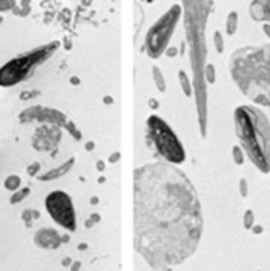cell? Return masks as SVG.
I'll return each mask as SVG.
<instances>
[{"label": "cell", "mask_w": 270, "mask_h": 271, "mask_svg": "<svg viewBox=\"0 0 270 271\" xmlns=\"http://www.w3.org/2000/svg\"><path fill=\"white\" fill-rule=\"evenodd\" d=\"M229 70L247 98L257 105L270 106V44L235 50Z\"/></svg>", "instance_id": "7a4b0ae2"}, {"label": "cell", "mask_w": 270, "mask_h": 271, "mask_svg": "<svg viewBox=\"0 0 270 271\" xmlns=\"http://www.w3.org/2000/svg\"><path fill=\"white\" fill-rule=\"evenodd\" d=\"M182 15V5L174 4L167 12L160 16L158 21L152 24L146 36V49L150 57L156 58L166 50Z\"/></svg>", "instance_id": "8992f818"}, {"label": "cell", "mask_w": 270, "mask_h": 271, "mask_svg": "<svg viewBox=\"0 0 270 271\" xmlns=\"http://www.w3.org/2000/svg\"><path fill=\"white\" fill-rule=\"evenodd\" d=\"M180 79L183 81V87H184V91L187 93V95H190V90L187 89V83H190V82H188V78H187L186 74H184L183 72H180Z\"/></svg>", "instance_id": "9a60e30c"}, {"label": "cell", "mask_w": 270, "mask_h": 271, "mask_svg": "<svg viewBox=\"0 0 270 271\" xmlns=\"http://www.w3.org/2000/svg\"><path fill=\"white\" fill-rule=\"evenodd\" d=\"M152 72H154V79H155L156 86L159 87L160 91H164L166 86H164V79H163V75H162V73H160V70L154 66V68H152Z\"/></svg>", "instance_id": "30bf717a"}, {"label": "cell", "mask_w": 270, "mask_h": 271, "mask_svg": "<svg viewBox=\"0 0 270 271\" xmlns=\"http://www.w3.org/2000/svg\"><path fill=\"white\" fill-rule=\"evenodd\" d=\"M146 1H147V3H152L154 0H146Z\"/></svg>", "instance_id": "ac0fdd59"}, {"label": "cell", "mask_w": 270, "mask_h": 271, "mask_svg": "<svg viewBox=\"0 0 270 271\" xmlns=\"http://www.w3.org/2000/svg\"><path fill=\"white\" fill-rule=\"evenodd\" d=\"M60 46L58 41H52L20 54L0 69V85L12 86L27 78L38 65H41Z\"/></svg>", "instance_id": "277c9868"}, {"label": "cell", "mask_w": 270, "mask_h": 271, "mask_svg": "<svg viewBox=\"0 0 270 271\" xmlns=\"http://www.w3.org/2000/svg\"><path fill=\"white\" fill-rule=\"evenodd\" d=\"M233 155H235V160H236L237 164H243V162H244L243 152H241L240 148L235 147V150H233Z\"/></svg>", "instance_id": "4fadbf2b"}, {"label": "cell", "mask_w": 270, "mask_h": 271, "mask_svg": "<svg viewBox=\"0 0 270 271\" xmlns=\"http://www.w3.org/2000/svg\"><path fill=\"white\" fill-rule=\"evenodd\" d=\"M241 184H243V196H247L248 189H247V184H245V180H241Z\"/></svg>", "instance_id": "e0dca14e"}, {"label": "cell", "mask_w": 270, "mask_h": 271, "mask_svg": "<svg viewBox=\"0 0 270 271\" xmlns=\"http://www.w3.org/2000/svg\"><path fill=\"white\" fill-rule=\"evenodd\" d=\"M15 0H0V11H8L15 7Z\"/></svg>", "instance_id": "7c38bea8"}, {"label": "cell", "mask_w": 270, "mask_h": 271, "mask_svg": "<svg viewBox=\"0 0 270 271\" xmlns=\"http://www.w3.org/2000/svg\"><path fill=\"white\" fill-rule=\"evenodd\" d=\"M215 45H216V49L219 53H221L224 50V40H223V36H221V33L219 30L215 32Z\"/></svg>", "instance_id": "8fae6325"}, {"label": "cell", "mask_w": 270, "mask_h": 271, "mask_svg": "<svg viewBox=\"0 0 270 271\" xmlns=\"http://www.w3.org/2000/svg\"><path fill=\"white\" fill-rule=\"evenodd\" d=\"M45 208L49 216L58 225L69 232L76 230V213L73 207L72 199L65 192L54 191L46 196Z\"/></svg>", "instance_id": "52a82bcc"}, {"label": "cell", "mask_w": 270, "mask_h": 271, "mask_svg": "<svg viewBox=\"0 0 270 271\" xmlns=\"http://www.w3.org/2000/svg\"><path fill=\"white\" fill-rule=\"evenodd\" d=\"M237 25H239V15L236 11H232L228 13L227 17V33L235 34L237 30Z\"/></svg>", "instance_id": "9c48e42d"}, {"label": "cell", "mask_w": 270, "mask_h": 271, "mask_svg": "<svg viewBox=\"0 0 270 271\" xmlns=\"http://www.w3.org/2000/svg\"><path fill=\"white\" fill-rule=\"evenodd\" d=\"M237 138L251 162L261 172H270V123L255 106H239L235 111Z\"/></svg>", "instance_id": "3957f363"}, {"label": "cell", "mask_w": 270, "mask_h": 271, "mask_svg": "<svg viewBox=\"0 0 270 271\" xmlns=\"http://www.w3.org/2000/svg\"><path fill=\"white\" fill-rule=\"evenodd\" d=\"M252 224H253V213L251 211H248L245 213V226L247 228H251Z\"/></svg>", "instance_id": "5bb4252c"}, {"label": "cell", "mask_w": 270, "mask_h": 271, "mask_svg": "<svg viewBox=\"0 0 270 271\" xmlns=\"http://www.w3.org/2000/svg\"><path fill=\"white\" fill-rule=\"evenodd\" d=\"M264 32H265V34H267L268 37L270 38V24H268V23H265L264 24Z\"/></svg>", "instance_id": "2e32d148"}, {"label": "cell", "mask_w": 270, "mask_h": 271, "mask_svg": "<svg viewBox=\"0 0 270 271\" xmlns=\"http://www.w3.org/2000/svg\"><path fill=\"white\" fill-rule=\"evenodd\" d=\"M202 234V205L186 173L170 163L134 172V246L150 268L168 271L182 265Z\"/></svg>", "instance_id": "6da1fadb"}, {"label": "cell", "mask_w": 270, "mask_h": 271, "mask_svg": "<svg viewBox=\"0 0 270 271\" xmlns=\"http://www.w3.org/2000/svg\"><path fill=\"white\" fill-rule=\"evenodd\" d=\"M147 134L156 151L163 156L170 164H182L186 159V152L176 134L171 130L163 119L156 115H151L147 121Z\"/></svg>", "instance_id": "5b68a950"}, {"label": "cell", "mask_w": 270, "mask_h": 271, "mask_svg": "<svg viewBox=\"0 0 270 271\" xmlns=\"http://www.w3.org/2000/svg\"><path fill=\"white\" fill-rule=\"evenodd\" d=\"M249 15L255 21L270 24V0H252Z\"/></svg>", "instance_id": "ba28073f"}]
</instances>
